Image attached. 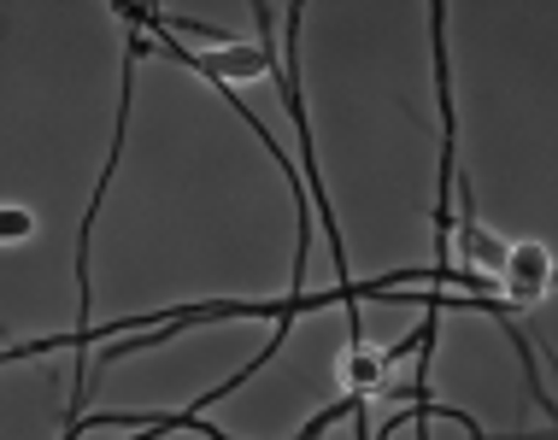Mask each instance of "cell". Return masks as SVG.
Segmentation results:
<instances>
[{
    "mask_svg": "<svg viewBox=\"0 0 558 440\" xmlns=\"http://www.w3.org/2000/svg\"><path fill=\"white\" fill-rule=\"evenodd\" d=\"M494 288H500L506 306H541L547 288H553V253L541 247V241H511Z\"/></svg>",
    "mask_w": 558,
    "mask_h": 440,
    "instance_id": "3957f363",
    "label": "cell"
},
{
    "mask_svg": "<svg viewBox=\"0 0 558 440\" xmlns=\"http://www.w3.org/2000/svg\"><path fill=\"white\" fill-rule=\"evenodd\" d=\"M300 19H306V7H289V19H282V29H289V59H277L270 65V77H277L282 88V106H289V118H294V130H300V159H306V171H300V182H306V200L318 206V218H324V235H329V259H336V288H353L347 282V241L336 230V206H329V188H324V171H318V142H312V124H306V106H300Z\"/></svg>",
    "mask_w": 558,
    "mask_h": 440,
    "instance_id": "6da1fadb",
    "label": "cell"
},
{
    "mask_svg": "<svg viewBox=\"0 0 558 440\" xmlns=\"http://www.w3.org/2000/svg\"><path fill=\"white\" fill-rule=\"evenodd\" d=\"M135 41H130V65H124V83H118V124H112V154L100 164V182H95V206L83 211V230H77V317L88 329V306H95V288H88V235H95V218H100V200H107V182L124 159V142H130V106H135Z\"/></svg>",
    "mask_w": 558,
    "mask_h": 440,
    "instance_id": "7a4b0ae2",
    "label": "cell"
},
{
    "mask_svg": "<svg viewBox=\"0 0 558 440\" xmlns=\"http://www.w3.org/2000/svg\"><path fill=\"white\" fill-rule=\"evenodd\" d=\"M29 235H36V211H29V206H0V247H7V241H29Z\"/></svg>",
    "mask_w": 558,
    "mask_h": 440,
    "instance_id": "5b68a950",
    "label": "cell"
},
{
    "mask_svg": "<svg viewBox=\"0 0 558 440\" xmlns=\"http://www.w3.org/2000/svg\"><path fill=\"white\" fill-rule=\"evenodd\" d=\"M341 376H347V393H353V400H371V393L388 382V370H383V353H376V346H365V341H359L353 353H347Z\"/></svg>",
    "mask_w": 558,
    "mask_h": 440,
    "instance_id": "277c9868",
    "label": "cell"
}]
</instances>
